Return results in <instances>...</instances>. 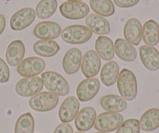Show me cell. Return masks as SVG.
Returning <instances> with one entry per match:
<instances>
[{"label":"cell","instance_id":"obj_1","mask_svg":"<svg viewBox=\"0 0 159 133\" xmlns=\"http://www.w3.org/2000/svg\"><path fill=\"white\" fill-rule=\"evenodd\" d=\"M117 87L123 98L131 101L137 95V82L135 75L128 69H123L118 76Z\"/></svg>","mask_w":159,"mask_h":133},{"label":"cell","instance_id":"obj_2","mask_svg":"<svg viewBox=\"0 0 159 133\" xmlns=\"http://www.w3.org/2000/svg\"><path fill=\"white\" fill-rule=\"evenodd\" d=\"M42 79L45 88L58 96H66L70 93V87L65 78L59 73L52 71L43 73Z\"/></svg>","mask_w":159,"mask_h":133},{"label":"cell","instance_id":"obj_3","mask_svg":"<svg viewBox=\"0 0 159 133\" xmlns=\"http://www.w3.org/2000/svg\"><path fill=\"white\" fill-rule=\"evenodd\" d=\"M91 29L84 25L69 26L66 27L61 33L62 41L70 44H81L88 42L92 37Z\"/></svg>","mask_w":159,"mask_h":133},{"label":"cell","instance_id":"obj_4","mask_svg":"<svg viewBox=\"0 0 159 133\" xmlns=\"http://www.w3.org/2000/svg\"><path fill=\"white\" fill-rule=\"evenodd\" d=\"M59 97L52 92H40L33 96L29 100L30 108L39 112H47L52 111L57 106Z\"/></svg>","mask_w":159,"mask_h":133},{"label":"cell","instance_id":"obj_5","mask_svg":"<svg viewBox=\"0 0 159 133\" xmlns=\"http://www.w3.org/2000/svg\"><path fill=\"white\" fill-rule=\"evenodd\" d=\"M123 122V116L119 113L104 112L96 117L94 128L102 132H110L118 129Z\"/></svg>","mask_w":159,"mask_h":133},{"label":"cell","instance_id":"obj_6","mask_svg":"<svg viewBox=\"0 0 159 133\" xmlns=\"http://www.w3.org/2000/svg\"><path fill=\"white\" fill-rule=\"evenodd\" d=\"M43 86L42 78L38 76L27 77L20 79L16 82L15 91L16 94L21 97H33L42 91Z\"/></svg>","mask_w":159,"mask_h":133},{"label":"cell","instance_id":"obj_7","mask_svg":"<svg viewBox=\"0 0 159 133\" xmlns=\"http://www.w3.org/2000/svg\"><path fill=\"white\" fill-rule=\"evenodd\" d=\"M45 62L39 57H29L17 65L16 71L23 77H33L42 73L45 69Z\"/></svg>","mask_w":159,"mask_h":133},{"label":"cell","instance_id":"obj_8","mask_svg":"<svg viewBox=\"0 0 159 133\" xmlns=\"http://www.w3.org/2000/svg\"><path fill=\"white\" fill-rule=\"evenodd\" d=\"M89 10V7L84 2H65L59 7V11L63 17L74 20L86 17Z\"/></svg>","mask_w":159,"mask_h":133},{"label":"cell","instance_id":"obj_9","mask_svg":"<svg viewBox=\"0 0 159 133\" xmlns=\"http://www.w3.org/2000/svg\"><path fill=\"white\" fill-rule=\"evenodd\" d=\"M36 17L35 10L30 7L20 9L12 16L10 19V27L13 30L20 31L28 27L34 21Z\"/></svg>","mask_w":159,"mask_h":133},{"label":"cell","instance_id":"obj_10","mask_svg":"<svg viewBox=\"0 0 159 133\" xmlns=\"http://www.w3.org/2000/svg\"><path fill=\"white\" fill-rule=\"evenodd\" d=\"M100 90V81L97 78H88L78 84L76 87V95L78 100L87 102L92 100Z\"/></svg>","mask_w":159,"mask_h":133},{"label":"cell","instance_id":"obj_11","mask_svg":"<svg viewBox=\"0 0 159 133\" xmlns=\"http://www.w3.org/2000/svg\"><path fill=\"white\" fill-rule=\"evenodd\" d=\"M33 33L41 40H53L60 36L62 28L59 24L53 21H42L35 26Z\"/></svg>","mask_w":159,"mask_h":133},{"label":"cell","instance_id":"obj_12","mask_svg":"<svg viewBox=\"0 0 159 133\" xmlns=\"http://www.w3.org/2000/svg\"><path fill=\"white\" fill-rule=\"evenodd\" d=\"M101 59L94 50H88L82 58L81 71L87 78H92L98 74L101 69Z\"/></svg>","mask_w":159,"mask_h":133},{"label":"cell","instance_id":"obj_13","mask_svg":"<svg viewBox=\"0 0 159 133\" xmlns=\"http://www.w3.org/2000/svg\"><path fill=\"white\" fill-rule=\"evenodd\" d=\"M82 53L77 48H72L66 52L62 59V69L67 75H73L81 66Z\"/></svg>","mask_w":159,"mask_h":133},{"label":"cell","instance_id":"obj_14","mask_svg":"<svg viewBox=\"0 0 159 133\" xmlns=\"http://www.w3.org/2000/svg\"><path fill=\"white\" fill-rule=\"evenodd\" d=\"M80 110V101L74 96L66 98L59 110V117L63 123L72 122L77 115Z\"/></svg>","mask_w":159,"mask_h":133},{"label":"cell","instance_id":"obj_15","mask_svg":"<svg viewBox=\"0 0 159 133\" xmlns=\"http://www.w3.org/2000/svg\"><path fill=\"white\" fill-rule=\"evenodd\" d=\"M97 113L92 107H85L78 112L75 117V126L79 131H87L94 125Z\"/></svg>","mask_w":159,"mask_h":133},{"label":"cell","instance_id":"obj_16","mask_svg":"<svg viewBox=\"0 0 159 133\" xmlns=\"http://www.w3.org/2000/svg\"><path fill=\"white\" fill-rule=\"evenodd\" d=\"M125 40L133 44L138 45L142 39V25L137 18H130L126 21L123 28Z\"/></svg>","mask_w":159,"mask_h":133},{"label":"cell","instance_id":"obj_17","mask_svg":"<svg viewBox=\"0 0 159 133\" xmlns=\"http://www.w3.org/2000/svg\"><path fill=\"white\" fill-rule=\"evenodd\" d=\"M140 58L147 69L157 71L159 69V51L152 46L143 45L140 48Z\"/></svg>","mask_w":159,"mask_h":133},{"label":"cell","instance_id":"obj_18","mask_svg":"<svg viewBox=\"0 0 159 133\" xmlns=\"http://www.w3.org/2000/svg\"><path fill=\"white\" fill-rule=\"evenodd\" d=\"M25 55V46L20 40L13 41L7 47L6 59L10 66H16L23 61Z\"/></svg>","mask_w":159,"mask_h":133},{"label":"cell","instance_id":"obj_19","mask_svg":"<svg viewBox=\"0 0 159 133\" xmlns=\"http://www.w3.org/2000/svg\"><path fill=\"white\" fill-rule=\"evenodd\" d=\"M115 52L118 58L126 62H132L136 60L137 56V50L133 44L126 40L118 38L114 44Z\"/></svg>","mask_w":159,"mask_h":133},{"label":"cell","instance_id":"obj_20","mask_svg":"<svg viewBox=\"0 0 159 133\" xmlns=\"http://www.w3.org/2000/svg\"><path fill=\"white\" fill-rule=\"evenodd\" d=\"M85 24L91 31L98 35H106L111 31L108 21L103 16L95 13L88 15L85 19Z\"/></svg>","mask_w":159,"mask_h":133},{"label":"cell","instance_id":"obj_21","mask_svg":"<svg viewBox=\"0 0 159 133\" xmlns=\"http://www.w3.org/2000/svg\"><path fill=\"white\" fill-rule=\"evenodd\" d=\"M100 104L108 112H122L127 108V102L120 96L108 94L100 99Z\"/></svg>","mask_w":159,"mask_h":133},{"label":"cell","instance_id":"obj_22","mask_svg":"<svg viewBox=\"0 0 159 133\" xmlns=\"http://www.w3.org/2000/svg\"><path fill=\"white\" fill-rule=\"evenodd\" d=\"M96 52L101 59L105 61H111L115 55L114 43L111 38L105 36H100L95 41Z\"/></svg>","mask_w":159,"mask_h":133},{"label":"cell","instance_id":"obj_23","mask_svg":"<svg viewBox=\"0 0 159 133\" xmlns=\"http://www.w3.org/2000/svg\"><path fill=\"white\" fill-rule=\"evenodd\" d=\"M142 38L148 46H155L159 42V25L154 20H149L142 27Z\"/></svg>","mask_w":159,"mask_h":133},{"label":"cell","instance_id":"obj_24","mask_svg":"<svg viewBox=\"0 0 159 133\" xmlns=\"http://www.w3.org/2000/svg\"><path fill=\"white\" fill-rule=\"evenodd\" d=\"M60 47L53 40H39L33 45V50L38 55L42 57H52L59 52Z\"/></svg>","mask_w":159,"mask_h":133},{"label":"cell","instance_id":"obj_25","mask_svg":"<svg viewBox=\"0 0 159 133\" xmlns=\"http://www.w3.org/2000/svg\"><path fill=\"white\" fill-rule=\"evenodd\" d=\"M119 74V66L115 61H109L103 65L101 71V81L106 86H111L116 82Z\"/></svg>","mask_w":159,"mask_h":133},{"label":"cell","instance_id":"obj_26","mask_svg":"<svg viewBox=\"0 0 159 133\" xmlns=\"http://www.w3.org/2000/svg\"><path fill=\"white\" fill-rule=\"evenodd\" d=\"M140 125L144 131H152L159 128L158 108H151L145 111L140 117Z\"/></svg>","mask_w":159,"mask_h":133},{"label":"cell","instance_id":"obj_27","mask_svg":"<svg viewBox=\"0 0 159 133\" xmlns=\"http://www.w3.org/2000/svg\"><path fill=\"white\" fill-rule=\"evenodd\" d=\"M57 7V0H41L35 10L37 17L41 20L48 19L55 14Z\"/></svg>","mask_w":159,"mask_h":133},{"label":"cell","instance_id":"obj_28","mask_svg":"<svg viewBox=\"0 0 159 133\" xmlns=\"http://www.w3.org/2000/svg\"><path fill=\"white\" fill-rule=\"evenodd\" d=\"M90 7L96 14L103 17L112 16L115 7L111 0H90Z\"/></svg>","mask_w":159,"mask_h":133},{"label":"cell","instance_id":"obj_29","mask_svg":"<svg viewBox=\"0 0 159 133\" xmlns=\"http://www.w3.org/2000/svg\"><path fill=\"white\" fill-rule=\"evenodd\" d=\"M34 119L30 112L23 114L18 117L15 125L14 133H33Z\"/></svg>","mask_w":159,"mask_h":133},{"label":"cell","instance_id":"obj_30","mask_svg":"<svg viewBox=\"0 0 159 133\" xmlns=\"http://www.w3.org/2000/svg\"><path fill=\"white\" fill-rule=\"evenodd\" d=\"M140 122L137 119L129 118L123 122L116 133H140Z\"/></svg>","mask_w":159,"mask_h":133},{"label":"cell","instance_id":"obj_31","mask_svg":"<svg viewBox=\"0 0 159 133\" xmlns=\"http://www.w3.org/2000/svg\"><path fill=\"white\" fill-rule=\"evenodd\" d=\"M10 71L7 62L0 58V83L8 82L10 79Z\"/></svg>","mask_w":159,"mask_h":133},{"label":"cell","instance_id":"obj_32","mask_svg":"<svg viewBox=\"0 0 159 133\" xmlns=\"http://www.w3.org/2000/svg\"><path fill=\"white\" fill-rule=\"evenodd\" d=\"M114 3L119 8H130L139 2L140 0H113Z\"/></svg>","mask_w":159,"mask_h":133},{"label":"cell","instance_id":"obj_33","mask_svg":"<svg viewBox=\"0 0 159 133\" xmlns=\"http://www.w3.org/2000/svg\"><path fill=\"white\" fill-rule=\"evenodd\" d=\"M53 133H73V130L69 123H62L55 128Z\"/></svg>","mask_w":159,"mask_h":133},{"label":"cell","instance_id":"obj_34","mask_svg":"<svg viewBox=\"0 0 159 133\" xmlns=\"http://www.w3.org/2000/svg\"><path fill=\"white\" fill-rule=\"evenodd\" d=\"M6 28V18L3 15L0 14V35L3 33Z\"/></svg>","mask_w":159,"mask_h":133},{"label":"cell","instance_id":"obj_35","mask_svg":"<svg viewBox=\"0 0 159 133\" xmlns=\"http://www.w3.org/2000/svg\"><path fill=\"white\" fill-rule=\"evenodd\" d=\"M68 2H82L83 0H67Z\"/></svg>","mask_w":159,"mask_h":133},{"label":"cell","instance_id":"obj_36","mask_svg":"<svg viewBox=\"0 0 159 133\" xmlns=\"http://www.w3.org/2000/svg\"><path fill=\"white\" fill-rule=\"evenodd\" d=\"M75 133H84V131H76V132H75Z\"/></svg>","mask_w":159,"mask_h":133},{"label":"cell","instance_id":"obj_37","mask_svg":"<svg viewBox=\"0 0 159 133\" xmlns=\"http://www.w3.org/2000/svg\"><path fill=\"white\" fill-rule=\"evenodd\" d=\"M95 133H108V132H102V131H100V132H95Z\"/></svg>","mask_w":159,"mask_h":133}]
</instances>
